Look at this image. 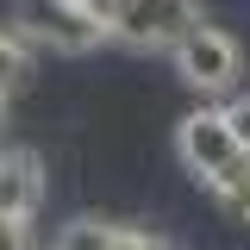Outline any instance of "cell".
<instances>
[{"label":"cell","instance_id":"ba28073f","mask_svg":"<svg viewBox=\"0 0 250 250\" xmlns=\"http://www.w3.org/2000/svg\"><path fill=\"white\" fill-rule=\"evenodd\" d=\"M219 194V207H225V213H238V219H250V150L238 156V163H231V169H225V175H219V182H207Z\"/></svg>","mask_w":250,"mask_h":250},{"label":"cell","instance_id":"6da1fadb","mask_svg":"<svg viewBox=\"0 0 250 250\" xmlns=\"http://www.w3.org/2000/svg\"><path fill=\"white\" fill-rule=\"evenodd\" d=\"M19 31L57 57H88L113 38L100 0H19Z\"/></svg>","mask_w":250,"mask_h":250},{"label":"cell","instance_id":"277c9868","mask_svg":"<svg viewBox=\"0 0 250 250\" xmlns=\"http://www.w3.org/2000/svg\"><path fill=\"white\" fill-rule=\"evenodd\" d=\"M175 156H182V169L194 182H219V175L244 156L238 131L225 119V106H194V113L175 125Z\"/></svg>","mask_w":250,"mask_h":250},{"label":"cell","instance_id":"7a4b0ae2","mask_svg":"<svg viewBox=\"0 0 250 250\" xmlns=\"http://www.w3.org/2000/svg\"><path fill=\"white\" fill-rule=\"evenodd\" d=\"M169 57H175V75H182L200 100H219V94H231L238 82H244V50H238V38L219 31V25H207V19L188 25Z\"/></svg>","mask_w":250,"mask_h":250},{"label":"cell","instance_id":"8992f818","mask_svg":"<svg viewBox=\"0 0 250 250\" xmlns=\"http://www.w3.org/2000/svg\"><path fill=\"white\" fill-rule=\"evenodd\" d=\"M50 250H119V225L113 219H69Z\"/></svg>","mask_w":250,"mask_h":250},{"label":"cell","instance_id":"8fae6325","mask_svg":"<svg viewBox=\"0 0 250 250\" xmlns=\"http://www.w3.org/2000/svg\"><path fill=\"white\" fill-rule=\"evenodd\" d=\"M31 225H13V219H0V250H25Z\"/></svg>","mask_w":250,"mask_h":250},{"label":"cell","instance_id":"52a82bcc","mask_svg":"<svg viewBox=\"0 0 250 250\" xmlns=\"http://www.w3.org/2000/svg\"><path fill=\"white\" fill-rule=\"evenodd\" d=\"M31 75V38L19 25H0V94H13Z\"/></svg>","mask_w":250,"mask_h":250},{"label":"cell","instance_id":"5b68a950","mask_svg":"<svg viewBox=\"0 0 250 250\" xmlns=\"http://www.w3.org/2000/svg\"><path fill=\"white\" fill-rule=\"evenodd\" d=\"M44 207V169L31 150H0V219L31 225Z\"/></svg>","mask_w":250,"mask_h":250},{"label":"cell","instance_id":"30bf717a","mask_svg":"<svg viewBox=\"0 0 250 250\" xmlns=\"http://www.w3.org/2000/svg\"><path fill=\"white\" fill-rule=\"evenodd\" d=\"M225 119H231V131H238V144L250 150V94H244V100H231V106H225Z\"/></svg>","mask_w":250,"mask_h":250},{"label":"cell","instance_id":"9c48e42d","mask_svg":"<svg viewBox=\"0 0 250 250\" xmlns=\"http://www.w3.org/2000/svg\"><path fill=\"white\" fill-rule=\"evenodd\" d=\"M119 250H175V244L156 238V231H131V225H119Z\"/></svg>","mask_w":250,"mask_h":250},{"label":"cell","instance_id":"7c38bea8","mask_svg":"<svg viewBox=\"0 0 250 250\" xmlns=\"http://www.w3.org/2000/svg\"><path fill=\"white\" fill-rule=\"evenodd\" d=\"M0 119H6V94H0Z\"/></svg>","mask_w":250,"mask_h":250},{"label":"cell","instance_id":"3957f363","mask_svg":"<svg viewBox=\"0 0 250 250\" xmlns=\"http://www.w3.org/2000/svg\"><path fill=\"white\" fill-rule=\"evenodd\" d=\"M106 25L131 50H175V38L200 25V0H113Z\"/></svg>","mask_w":250,"mask_h":250}]
</instances>
